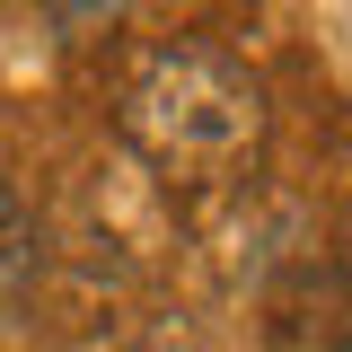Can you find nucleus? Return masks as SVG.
Wrapping results in <instances>:
<instances>
[{
  "label": "nucleus",
  "mask_w": 352,
  "mask_h": 352,
  "mask_svg": "<svg viewBox=\"0 0 352 352\" xmlns=\"http://www.w3.org/2000/svg\"><path fill=\"white\" fill-rule=\"evenodd\" d=\"M27 256H36V229H27V203L0 185V282H18L27 273Z\"/></svg>",
  "instance_id": "2"
},
{
  "label": "nucleus",
  "mask_w": 352,
  "mask_h": 352,
  "mask_svg": "<svg viewBox=\"0 0 352 352\" xmlns=\"http://www.w3.org/2000/svg\"><path fill=\"white\" fill-rule=\"evenodd\" d=\"M124 124L168 159V168H220L238 159L264 124V97L247 80V62H229L212 44H168L141 62V80L124 97Z\"/></svg>",
  "instance_id": "1"
}]
</instances>
